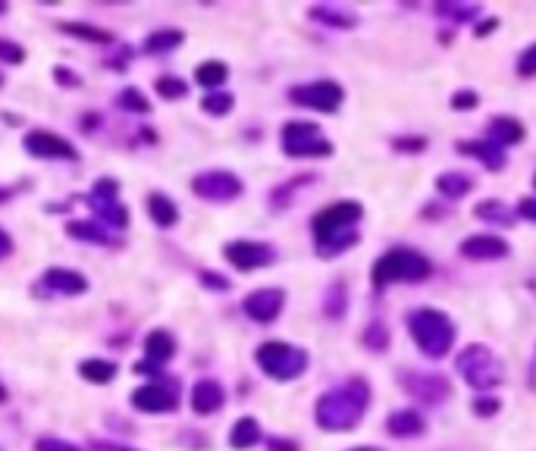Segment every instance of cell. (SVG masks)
Wrapping results in <instances>:
<instances>
[{
	"instance_id": "cell-34",
	"label": "cell",
	"mask_w": 536,
	"mask_h": 451,
	"mask_svg": "<svg viewBox=\"0 0 536 451\" xmlns=\"http://www.w3.org/2000/svg\"><path fill=\"white\" fill-rule=\"evenodd\" d=\"M201 107L207 113H214V116H223V113L232 110V98H229V94H207V98L201 101Z\"/></svg>"
},
{
	"instance_id": "cell-17",
	"label": "cell",
	"mask_w": 536,
	"mask_h": 451,
	"mask_svg": "<svg viewBox=\"0 0 536 451\" xmlns=\"http://www.w3.org/2000/svg\"><path fill=\"white\" fill-rule=\"evenodd\" d=\"M458 151L461 154H468L474 160H480L486 170H493L499 173L502 166H505V151L499 145H493L489 138H480V141H458Z\"/></svg>"
},
{
	"instance_id": "cell-48",
	"label": "cell",
	"mask_w": 536,
	"mask_h": 451,
	"mask_svg": "<svg viewBox=\"0 0 536 451\" xmlns=\"http://www.w3.org/2000/svg\"><path fill=\"white\" fill-rule=\"evenodd\" d=\"M0 13H7V4H0Z\"/></svg>"
},
{
	"instance_id": "cell-18",
	"label": "cell",
	"mask_w": 536,
	"mask_h": 451,
	"mask_svg": "<svg viewBox=\"0 0 536 451\" xmlns=\"http://www.w3.org/2000/svg\"><path fill=\"white\" fill-rule=\"evenodd\" d=\"M223 386L217 383V379H201V383L192 389V408L195 414H217L223 408Z\"/></svg>"
},
{
	"instance_id": "cell-6",
	"label": "cell",
	"mask_w": 536,
	"mask_h": 451,
	"mask_svg": "<svg viewBox=\"0 0 536 451\" xmlns=\"http://www.w3.org/2000/svg\"><path fill=\"white\" fill-rule=\"evenodd\" d=\"M254 358H258V367L267 376L279 379V383L301 376V373H305V367H308V354L301 348H295V345H289V342H264Z\"/></svg>"
},
{
	"instance_id": "cell-14",
	"label": "cell",
	"mask_w": 536,
	"mask_h": 451,
	"mask_svg": "<svg viewBox=\"0 0 536 451\" xmlns=\"http://www.w3.org/2000/svg\"><path fill=\"white\" fill-rule=\"evenodd\" d=\"M26 151L35 154V157H44V160H73L76 157V148L69 145L66 138L41 132V129L26 135Z\"/></svg>"
},
{
	"instance_id": "cell-12",
	"label": "cell",
	"mask_w": 536,
	"mask_h": 451,
	"mask_svg": "<svg viewBox=\"0 0 536 451\" xmlns=\"http://www.w3.org/2000/svg\"><path fill=\"white\" fill-rule=\"evenodd\" d=\"M132 405L142 414H167V411H176L179 392L176 386H167V383H151L132 392Z\"/></svg>"
},
{
	"instance_id": "cell-47",
	"label": "cell",
	"mask_w": 536,
	"mask_h": 451,
	"mask_svg": "<svg viewBox=\"0 0 536 451\" xmlns=\"http://www.w3.org/2000/svg\"><path fill=\"white\" fill-rule=\"evenodd\" d=\"M352 451H380V448H352Z\"/></svg>"
},
{
	"instance_id": "cell-32",
	"label": "cell",
	"mask_w": 536,
	"mask_h": 451,
	"mask_svg": "<svg viewBox=\"0 0 536 451\" xmlns=\"http://www.w3.org/2000/svg\"><path fill=\"white\" fill-rule=\"evenodd\" d=\"M477 217L489 220V223H508L511 220V210H505L499 201H489V204H477Z\"/></svg>"
},
{
	"instance_id": "cell-10",
	"label": "cell",
	"mask_w": 536,
	"mask_h": 451,
	"mask_svg": "<svg viewBox=\"0 0 536 451\" xmlns=\"http://www.w3.org/2000/svg\"><path fill=\"white\" fill-rule=\"evenodd\" d=\"M91 210L98 213V220L110 229H123L129 223V210L116 201V182H98L95 185V195L85 201Z\"/></svg>"
},
{
	"instance_id": "cell-7",
	"label": "cell",
	"mask_w": 536,
	"mask_h": 451,
	"mask_svg": "<svg viewBox=\"0 0 536 451\" xmlns=\"http://www.w3.org/2000/svg\"><path fill=\"white\" fill-rule=\"evenodd\" d=\"M283 151L289 157H330L333 145L323 138V132L314 123H286Z\"/></svg>"
},
{
	"instance_id": "cell-9",
	"label": "cell",
	"mask_w": 536,
	"mask_h": 451,
	"mask_svg": "<svg viewBox=\"0 0 536 451\" xmlns=\"http://www.w3.org/2000/svg\"><path fill=\"white\" fill-rule=\"evenodd\" d=\"M192 192L204 201H232L242 195V182L226 170H211L192 179Z\"/></svg>"
},
{
	"instance_id": "cell-19",
	"label": "cell",
	"mask_w": 536,
	"mask_h": 451,
	"mask_svg": "<svg viewBox=\"0 0 536 451\" xmlns=\"http://www.w3.org/2000/svg\"><path fill=\"white\" fill-rule=\"evenodd\" d=\"M44 286L51 292H60V295H82L88 289V279L76 270H63V267H54L44 273Z\"/></svg>"
},
{
	"instance_id": "cell-13",
	"label": "cell",
	"mask_w": 536,
	"mask_h": 451,
	"mask_svg": "<svg viewBox=\"0 0 536 451\" xmlns=\"http://www.w3.org/2000/svg\"><path fill=\"white\" fill-rule=\"evenodd\" d=\"M273 257H276V251L270 248V245H264V242H232V245H226V260L236 270H258V267H267V264H273Z\"/></svg>"
},
{
	"instance_id": "cell-49",
	"label": "cell",
	"mask_w": 536,
	"mask_h": 451,
	"mask_svg": "<svg viewBox=\"0 0 536 451\" xmlns=\"http://www.w3.org/2000/svg\"><path fill=\"white\" fill-rule=\"evenodd\" d=\"M533 185H536V176H533Z\"/></svg>"
},
{
	"instance_id": "cell-20",
	"label": "cell",
	"mask_w": 536,
	"mask_h": 451,
	"mask_svg": "<svg viewBox=\"0 0 536 451\" xmlns=\"http://www.w3.org/2000/svg\"><path fill=\"white\" fill-rule=\"evenodd\" d=\"M521 138H524V126L518 120H511V116H496V120L489 123V141L499 145V148L518 145Z\"/></svg>"
},
{
	"instance_id": "cell-31",
	"label": "cell",
	"mask_w": 536,
	"mask_h": 451,
	"mask_svg": "<svg viewBox=\"0 0 536 451\" xmlns=\"http://www.w3.org/2000/svg\"><path fill=\"white\" fill-rule=\"evenodd\" d=\"M66 35H79V38H88V41H110V35L107 32H101V29H91V26H85V22H63L60 26Z\"/></svg>"
},
{
	"instance_id": "cell-37",
	"label": "cell",
	"mask_w": 536,
	"mask_h": 451,
	"mask_svg": "<svg viewBox=\"0 0 536 451\" xmlns=\"http://www.w3.org/2000/svg\"><path fill=\"white\" fill-rule=\"evenodd\" d=\"M518 73L521 76H536V44H530L527 51H524V57L518 63Z\"/></svg>"
},
{
	"instance_id": "cell-15",
	"label": "cell",
	"mask_w": 536,
	"mask_h": 451,
	"mask_svg": "<svg viewBox=\"0 0 536 451\" xmlns=\"http://www.w3.org/2000/svg\"><path fill=\"white\" fill-rule=\"evenodd\" d=\"M283 301H286V295L279 289H258L245 298V314L258 323H270L279 317V311H283Z\"/></svg>"
},
{
	"instance_id": "cell-39",
	"label": "cell",
	"mask_w": 536,
	"mask_h": 451,
	"mask_svg": "<svg viewBox=\"0 0 536 451\" xmlns=\"http://www.w3.org/2000/svg\"><path fill=\"white\" fill-rule=\"evenodd\" d=\"M436 13H446V16H455V19H471V16H477V7H449V4H439Z\"/></svg>"
},
{
	"instance_id": "cell-28",
	"label": "cell",
	"mask_w": 536,
	"mask_h": 451,
	"mask_svg": "<svg viewBox=\"0 0 536 451\" xmlns=\"http://www.w3.org/2000/svg\"><path fill=\"white\" fill-rule=\"evenodd\" d=\"M79 373L88 379V383H110L116 376V364L113 361H101V358H91V361H82Z\"/></svg>"
},
{
	"instance_id": "cell-21",
	"label": "cell",
	"mask_w": 536,
	"mask_h": 451,
	"mask_svg": "<svg viewBox=\"0 0 536 451\" xmlns=\"http://www.w3.org/2000/svg\"><path fill=\"white\" fill-rule=\"evenodd\" d=\"M386 426H389V433L392 436H399V439H411V436H421L424 433V417L417 414V411H395L389 420H386Z\"/></svg>"
},
{
	"instance_id": "cell-30",
	"label": "cell",
	"mask_w": 536,
	"mask_h": 451,
	"mask_svg": "<svg viewBox=\"0 0 536 451\" xmlns=\"http://www.w3.org/2000/svg\"><path fill=\"white\" fill-rule=\"evenodd\" d=\"M311 16L320 19V22H326V26H333V29H352V26H355V16L339 13V10H330V7H314Z\"/></svg>"
},
{
	"instance_id": "cell-41",
	"label": "cell",
	"mask_w": 536,
	"mask_h": 451,
	"mask_svg": "<svg viewBox=\"0 0 536 451\" xmlns=\"http://www.w3.org/2000/svg\"><path fill=\"white\" fill-rule=\"evenodd\" d=\"M474 411L486 417V414H496V411H499V405H496V398H477V405H474Z\"/></svg>"
},
{
	"instance_id": "cell-8",
	"label": "cell",
	"mask_w": 536,
	"mask_h": 451,
	"mask_svg": "<svg viewBox=\"0 0 536 451\" xmlns=\"http://www.w3.org/2000/svg\"><path fill=\"white\" fill-rule=\"evenodd\" d=\"M289 98L301 107H311V110H320V113H336L342 107V88L336 82H308V85H298L292 88Z\"/></svg>"
},
{
	"instance_id": "cell-27",
	"label": "cell",
	"mask_w": 536,
	"mask_h": 451,
	"mask_svg": "<svg viewBox=\"0 0 536 451\" xmlns=\"http://www.w3.org/2000/svg\"><path fill=\"white\" fill-rule=\"evenodd\" d=\"M176 44H182V32L163 29V32H154V35L145 38V51L148 54H167V51H176Z\"/></svg>"
},
{
	"instance_id": "cell-43",
	"label": "cell",
	"mask_w": 536,
	"mask_h": 451,
	"mask_svg": "<svg viewBox=\"0 0 536 451\" xmlns=\"http://www.w3.org/2000/svg\"><path fill=\"white\" fill-rule=\"evenodd\" d=\"M395 148H414V154L424 148V138H399L395 141Z\"/></svg>"
},
{
	"instance_id": "cell-46",
	"label": "cell",
	"mask_w": 536,
	"mask_h": 451,
	"mask_svg": "<svg viewBox=\"0 0 536 451\" xmlns=\"http://www.w3.org/2000/svg\"><path fill=\"white\" fill-rule=\"evenodd\" d=\"M57 76H60V82H63V85H79L76 79H69V73H66V69H57Z\"/></svg>"
},
{
	"instance_id": "cell-42",
	"label": "cell",
	"mask_w": 536,
	"mask_h": 451,
	"mask_svg": "<svg viewBox=\"0 0 536 451\" xmlns=\"http://www.w3.org/2000/svg\"><path fill=\"white\" fill-rule=\"evenodd\" d=\"M518 213L524 220H533L536 223V198H524L521 204H518Z\"/></svg>"
},
{
	"instance_id": "cell-29",
	"label": "cell",
	"mask_w": 536,
	"mask_h": 451,
	"mask_svg": "<svg viewBox=\"0 0 536 451\" xmlns=\"http://www.w3.org/2000/svg\"><path fill=\"white\" fill-rule=\"evenodd\" d=\"M226 76H229V69H226L220 60L201 63V66L195 69V79H198L201 85H207V88H217V85H223V82H226Z\"/></svg>"
},
{
	"instance_id": "cell-1",
	"label": "cell",
	"mask_w": 536,
	"mask_h": 451,
	"mask_svg": "<svg viewBox=\"0 0 536 451\" xmlns=\"http://www.w3.org/2000/svg\"><path fill=\"white\" fill-rule=\"evenodd\" d=\"M367 405H370V386L355 376V379H348V383L330 389L317 401V423L330 433L355 430Z\"/></svg>"
},
{
	"instance_id": "cell-45",
	"label": "cell",
	"mask_w": 536,
	"mask_h": 451,
	"mask_svg": "<svg viewBox=\"0 0 536 451\" xmlns=\"http://www.w3.org/2000/svg\"><path fill=\"white\" fill-rule=\"evenodd\" d=\"M201 279L207 282V286H217V289H229L226 279H217V273H201Z\"/></svg>"
},
{
	"instance_id": "cell-36",
	"label": "cell",
	"mask_w": 536,
	"mask_h": 451,
	"mask_svg": "<svg viewBox=\"0 0 536 451\" xmlns=\"http://www.w3.org/2000/svg\"><path fill=\"white\" fill-rule=\"evenodd\" d=\"M0 60H7V63H22V60H26V51H22V47L13 44V41L0 38Z\"/></svg>"
},
{
	"instance_id": "cell-5",
	"label": "cell",
	"mask_w": 536,
	"mask_h": 451,
	"mask_svg": "<svg viewBox=\"0 0 536 451\" xmlns=\"http://www.w3.org/2000/svg\"><path fill=\"white\" fill-rule=\"evenodd\" d=\"M458 373L468 379L474 389H496L505 379V367L486 345H468L458 354Z\"/></svg>"
},
{
	"instance_id": "cell-24",
	"label": "cell",
	"mask_w": 536,
	"mask_h": 451,
	"mask_svg": "<svg viewBox=\"0 0 536 451\" xmlns=\"http://www.w3.org/2000/svg\"><path fill=\"white\" fill-rule=\"evenodd\" d=\"M145 351H148V358L154 364H167L173 358V351H176V342H173L170 332L157 329V332H151V336L145 339Z\"/></svg>"
},
{
	"instance_id": "cell-40",
	"label": "cell",
	"mask_w": 536,
	"mask_h": 451,
	"mask_svg": "<svg viewBox=\"0 0 536 451\" xmlns=\"http://www.w3.org/2000/svg\"><path fill=\"white\" fill-rule=\"evenodd\" d=\"M38 451H82V448H76L73 442H63V439H41Z\"/></svg>"
},
{
	"instance_id": "cell-22",
	"label": "cell",
	"mask_w": 536,
	"mask_h": 451,
	"mask_svg": "<svg viewBox=\"0 0 536 451\" xmlns=\"http://www.w3.org/2000/svg\"><path fill=\"white\" fill-rule=\"evenodd\" d=\"M66 232L73 235V239H82V242H95V245H107V248H116L120 245V239H116L113 232H107L101 223H69Z\"/></svg>"
},
{
	"instance_id": "cell-23",
	"label": "cell",
	"mask_w": 536,
	"mask_h": 451,
	"mask_svg": "<svg viewBox=\"0 0 536 451\" xmlns=\"http://www.w3.org/2000/svg\"><path fill=\"white\" fill-rule=\"evenodd\" d=\"M148 213H151V220H154L160 229H170V226L179 220V210H176V204H173L167 195H160V192L148 195Z\"/></svg>"
},
{
	"instance_id": "cell-44",
	"label": "cell",
	"mask_w": 536,
	"mask_h": 451,
	"mask_svg": "<svg viewBox=\"0 0 536 451\" xmlns=\"http://www.w3.org/2000/svg\"><path fill=\"white\" fill-rule=\"evenodd\" d=\"M10 251H13V242H10V235L0 229V260L4 257H10Z\"/></svg>"
},
{
	"instance_id": "cell-2",
	"label": "cell",
	"mask_w": 536,
	"mask_h": 451,
	"mask_svg": "<svg viewBox=\"0 0 536 451\" xmlns=\"http://www.w3.org/2000/svg\"><path fill=\"white\" fill-rule=\"evenodd\" d=\"M358 201H339L333 207L320 210L314 217V239L320 254H342L358 242V220H361Z\"/></svg>"
},
{
	"instance_id": "cell-35",
	"label": "cell",
	"mask_w": 536,
	"mask_h": 451,
	"mask_svg": "<svg viewBox=\"0 0 536 451\" xmlns=\"http://www.w3.org/2000/svg\"><path fill=\"white\" fill-rule=\"evenodd\" d=\"M185 91H189V85L179 82V79H160V82H157V94H160V98L176 101V98H182Z\"/></svg>"
},
{
	"instance_id": "cell-4",
	"label": "cell",
	"mask_w": 536,
	"mask_h": 451,
	"mask_svg": "<svg viewBox=\"0 0 536 451\" xmlns=\"http://www.w3.org/2000/svg\"><path fill=\"white\" fill-rule=\"evenodd\" d=\"M433 273V264L417 251H389L374 264V286L386 289L392 282H424Z\"/></svg>"
},
{
	"instance_id": "cell-11",
	"label": "cell",
	"mask_w": 536,
	"mask_h": 451,
	"mask_svg": "<svg viewBox=\"0 0 536 451\" xmlns=\"http://www.w3.org/2000/svg\"><path fill=\"white\" fill-rule=\"evenodd\" d=\"M402 386L417 401H424V405H442V401H449V395H452L449 379L439 373H405Z\"/></svg>"
},
{
	"instance_id": "cell-38",
	"label": "cell",
	"mask_w": 536,
	"mask_h": 451,
	"mask_svg": "<svg viewBox=\"0 0 536 451\" xmlns=\"http://www.w3.org/2000/svg\"><path fill=\"white\" fill-rule=\"evenodd\" d=\"M452 107H455V110H474V107H477V94H474V91H455Z\"/></svg>"
},
{
	"instance_id": "cell-25",
	"label": "cell",
	"mask_w": 536,
	"mask_h": 451,
	"mask_svg": "<svg viewBox=\"0 0 536 451\" xmlns=\"http://www.w3.org/2000/svg\"><path fill=\"white\" fill-rule=\"evenodd\" d=\"M258 442H261V426H258V420H254V417H242L236 426H232V433H229L232 448H251Z\"/></svg>"
},
{
	"instance_id": "cell-16",
	"label": "cell",
	"mask_w": 536,
	"mask_h": 451,
	"mask_svg": "<svg viewBox=\"0 0 536 451\" xmlns=\"http://www.w3.org/2000/svg\"><path fill=\"white\" fill-rule=\"evenodd\" d=\"M461 254L471 260H502L508 254V242L499 235H471L461 242Z\"/></svg>"
},
{
	"instance_id": "cell-33",
	"label": "cell",
	"mask_w": 536,
	"mask_h": 451,
	"mask_svg": "<svg viewBox=\"0 0 536 451\" xmlns=\"http://www.w3.org/2000/svg\"><path fill=\"white\" fill-rule=\"evenodd\" d=\"M120 104H123L126 110H135V113H148V110H151V104L145 101V94L138 91V88H126V91L120 94Z\"/></svg>"
},
{
	"instance_id": "cell-26",
	"label": "cell",
	"mask_w": 536,
	"mask_h": 451,
	"mask_svg": "<svg viewBox=\"0 0 536 451\" xmlns=\"http://www.w3.org/2000/svg\"><path fill=\"white\" fill-rule=\"evenodd\" d=\"M474 188V182L464 176V173H442L436 179V192L446 195V198H464Z\"/></svg>"
},
{
	"instance_id": "cell-3",
	"label": "cell",
	"mask_w": 536,
	"mask_h": 451,
	"mask_svg": "<svg viewBox=\"0 0 536 451\" xmlns=\"http://www.w3.org/2000/svg\"><path fill=\"white\" fill-rule=\"evenodd\" d=\"M408 329H411V339L417 342L427 358H446L455 345V326L452 320L442 314V311H433V307H421V311H414L408 317Z\"/></svg>"
}]
</instances>
